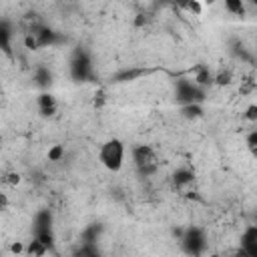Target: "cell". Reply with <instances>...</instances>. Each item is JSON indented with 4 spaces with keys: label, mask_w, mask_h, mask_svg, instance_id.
I'll use <instances>...</instances> for the list:
<instances>
[{
    "label": "cell",
    "mask_w": 257,
    "mask_h": 257,
    "mask_svg": "<svg viewBox=\"0 0 257 257\" xmlns=\"http://www.w3.org/2000/svg\"><path fill=\"white\" fill-rule=\"evenodd\" d=\"M133 165H135V169L143 177H149V175H155L157 173V169H159V157H157V153L149 145H137L133 149Z\"/></svg>",
    "instance_id": "cell-2"
},
{
    "label": "cell",
    "mask_w": 257,
    "mask_h": 257,
    "mask_svg": "<svg viewBox=\"0 0 257 257\" xmlns=\"http://www.w3.org/2000/svg\"><path fill=\"white\" fill-rule=\"evenodd\" d=\"M62 157H64V147L62 145H54V147H50L48 149V161H62Z\"/></svg>",
    "instance_id": "cell-15"
},
{
    "label": "cell",
    "mask_w": 257,
    "mask_h": 257,
    "mask_svg": "<svg viewBox=\"0 0 257 257\" xmlns=\"http://www.w3.org/2000/svg\"><path fill=\"white\" fill-rule=\"evenodd\" d=\"M10 38H12V32H10L8 24H6V22H0V48H2V50H8Z\"/></svg>",
    "instance_id": "cell-13"
},
{
    "label": "cell",
    "mask_w": 257,
    "mask_h": 257,
    "mask_svg": "<svg viewBox=\"0 0 257 257\" xmlns=\"http://www.w3.org/2000/svg\"><path fill=\"white\" fill-rule=\"evenodd\" d=\"M249 2H255V0H249Z\"/></svg>",
    "instance_id": "cell-23"
},
{
    "label": "cell",
    "mask_w": 257,
    "mask_h": 257,
    "mask_svg": "<svg viewBox=\"0 0 257 257\" xmlns=\"http://www.w3.org/2000/svg\"><path fill=\"white\" fill-rule=\"evenodd\" d=\"M6 104V92H4V88L0 86V106H4Z\"/></svg>",
    "instance_id": "cell-19"
},
{
    "label": "cell",
    "mask_w": 257,
    "mask_h": 257,
    "mask_svg": "<svg viewBox=\"0 0 257 257\" xmlns=\"http://www.w3.org/2000/svg\"><path fill=\"white\" fill-rule=\"evenodd\" d=\"M207 2H209V4H213V2H215V0H207Z\"/></svg>",
    "instance_id": "cell-22"
},
{
    "label": "cell",
    "mask_w": 257,
    "mask_h": 257,
    "mask_svg": "<svg viewBox=\"0 0 257 257\" xmlns=\"http://www.w3.org/2000/svg\"><path fill=\"white\" fill-rule=\"evenodd\" d=\"M36 78H38V84H40V86H44V84H46V80L50 82V72L42 68V70H38V74H36Z\"/></svg>",
    "instance_id": "cell-17"
},
{
    "label": "cell",
    "mask_w": 257,
    "mask_h": 257,
    "mask_svg": "<svg viewBox=\"0 0 257 257\" xmlns=\"http://www.w3.org/2000/svg\"><path fill=\"white\" fill-rule=\"evenodd\" d=\"M36 104H38V112H40L42 116H52V114L58 110V102H56V98H54L50 92H42V94L38 96Z\"/></svg>",
    "instance_id": "cell-9"
},
{
    "label": "cell",
    "mask_w": 257,
    "mask_h": 257,
    "mask_svg": "<svg viewBox=\"0 0 257 257\" xmlns=\"http://www.w3.org/2000/svg\"><path fill=\"white\" fill-rule=\"evenodd\" d=\"M181 247L189 255H201L207 249V235L201 227H187L181 235Z\"/></svg>",
    "instance_id": "cell-4"
},
{
    "label": "cell",
    "mask_w": 257,
    "mask_h": 257,
    "mask_svg": "<svg viewBox=\"0 0 257 257\" xmlns=\"http://www.w3.org/2000/svg\"><path fill=\"white\" fill-rule=\"evenodd\" d=\"M247 147H249V151H251L253 155L257 153V131H255V128L247 135Z\"/></svg>",
    "instance_id": "cell-16"
},
{
    "label": "cell",
    "mask_w": 257,
    "mask_h": 257,
    "mask_svg": "<svg viewBox=\"0 0 257 257\" xmlns=\"http://www.w3.org/2000/svg\"><path fill=\"white\" fill-rule=\"evenodd\" d=\"M56 40H58V34H56L52 28L42 26V24H34V26L28 30L26 38H24L26 46L32 48V50L42 48V46H52V44H56Z\"/></svg>",
    "instance_id": "cell-5"
},
{
    "label": "cell",
    "mask_w": 257,
    "mask_h": 257,
    "mask_svg": "<svg viewBox=\"0 0 257 257\" xmlns=\"http://www.w3.org/2000/svg\"><path fill=\"white\" fill-rule=\"evenodd\" d=\"M98 161L104 169L116 173L124 165V143L120 139H108L98 149Z\"/></svg>",
    "instance_id": "cell-1"
},
{
    "label": "cell",
    "mask_w": 257,
    "mask_h": 257,
    "mask_svg": "<svg viewBox=\"0 0 257 257\" xmlns=\"http://www.w3.org/2000/svg\"><path fill=\"white\" fill-rule=\"evenodd\" d=\"M193 171L191 169H187V167H181V169H177L175 171V175H173V181H175V185L177 187H185V185H189V183H193Z\"/></svg>",
    "instance_id": "cell-10"
},
{
    "label": "cell",
    "mask_w": 257,
    "mask_h": 257,
    "mask_svg": "<svg viewBox=\"0 0 257 257\" xmlns=\"http://www.w3.org/2000/svg\"><path fill=\"white\" fill-rule=\"evenodd\" d=\"M181 114L185 116V118H199L201 114H203V108H201V104L199 102H187V104H181Z\"/></svg>",
    "instance_id": "cell-11"
},
{
    "label": "cell",
    "mask_w": 257,
    "mask_h": 257,
    "mask_svg": "<svg viewBox=\"0 0 257 257\" xmlns=\"http://www.w3.org/2000/svg\"><path fill=\"white\" fill-rule=\"evenodd\" d=\"M175 94H177V100H179L181 104H187V102H201L203 96H205V90H203V86L197 84L195 80L181 78V80H177Z\"/></svg>",
    "instance_id": "cell-7"
},
{
    "label": "cell",
    "mask_w": 257,
    "mask_h": 257,
    "mask_svg": "<svg viewBox=\"0 0 257 257\" xmlns=\"http://www.w3.org/2000/svg\"><path fill=\"white\" fill-rule=\"evenodd\" d=\"M68 70H70L72 80L86 82L92 76V60H90V54L86 50H82V48H76L72 52V56H70Z\"/></svg>",
    "instance_id": "cell-3"
},
{
    "label": "cell",
    "mask_w": 257,
    "mask_h": 257,
    "mask_svg": "<svg viewBox=\"0 0 257 257\" xmlns=\"http://www.w3.org/2000/svg\"><path fill=\"white\" fill-rule=\"evenodd\" d=\"M12 251H14V253H20V251H22V245H20V243L12 245Z\"/></svg>",
    "instance_id": "cell-20"
},
{
    "label": "cell",
    "mask_w": 257,
    "mask_h": 257,
    "mask_svg": "<svg viewBox=\"0 0 257 257\" xmlns=\"http://www.w3.org/2000/svg\"><path fill=\"white\" fill-rule=\"evenodd\" d=\"M223 4H225V10L231 14H237V16L245 14V0H223Z\"/></svg>",
    "instance_id": "cell-12"
},
{
    "label": "cell",
    "mask_w": 257,
    "mask_h": 257,
    "mask_svg": "<svg viewBox=\"0 0 257 257\" xmlns=\"http://www.w3.org/2000/svg\"><path fill=\"white\" fill-rule=\"evenodd\" d=\"M30 255H44V253H48V247L42 243V241H38L36 237L30 241V245H28V249H26Z\"/></svg>",
    "instance_id": "cell-14"
},
{
    "label": "cell",
    "mask_w": 257,
    "mask_h": 257,
    "mask_svg": "<svg viewBox=\"0 0 257 257\" xmlns=\"http://www.w3.org/2000/svg\"><path fill=\"white\" fill-rule=\"evenodd\" d=\"M4 207H6V197L0 195V209H4Z\"/></svg>",
    "instance_id": "cell-21"
},
{
    "label": "cell",
    "mask_w": 257,
    "mask_h": 257,
    "mask_svg": "<svg viewBox=\"0 0 257 257\" xmlns=\"http://www.w3.org/2000/svg\"><path fill=\"white\" fill-rule=\"evenodd\" d=\"M241 251L247 257H257V227L249 225L241 235Z\"/></svg>",
    "instance_id": "cell-8"
},
{
    "label": "cell",
    "mask_w": 257,
    "mask_h": 257,
    "mask_svg": "<svg viewBox=\"0 0 257 257\" xmlns=\"http://www.w3.org/2000/svg\"><path fill=\"white\" fill-rule=\"evenodd\" d=\"M32 231H34V237L38 241H42L46 247L52 245L54 241V233H52V215L48 209H42L34 215V225H32Z\"/></svg>",
    "instance_id": "cell-6"
},
{
    "label": "cell",
    "mask_w": 257,
    "mask_h": 257,
    "mask_svg": "<svg viewBox=\"0 0 257 257\" xmlns=\"http://www.w3.org/2000/svg\"><path fill=\"white\" fill-rule=\"evenodd\" d=\"M245 116H247L251 122H253V120H257V104H249V106H247V114H245Z\"/></svg>",
    "instance_id": "cell-18"
}]
</instances>
